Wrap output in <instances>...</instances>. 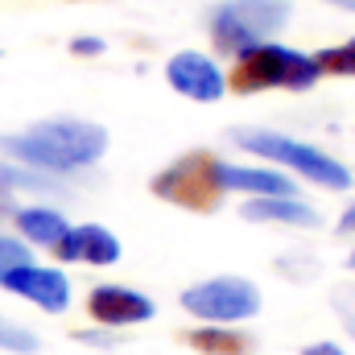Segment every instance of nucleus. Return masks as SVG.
Masks as SVG:
<instances>
[{
    "label": "nucleus",
    "mask_w": 355,
    "mask_h": 355,
    "mask_svg": "<svg viewBox=\"0 0 355 355\" xmlns=\"http://www.w3.org/2000/svg\"><path fill=\"white\" fill-rule=\"evenodd\" d=\"M0 149L17 166L71 178L79 170L99 166V157L107 153V128L95 120H79V116H50V120L29 124L25 132L0 137Z\"/></svg>",
    "instance_id": "obj_1"
},
{
    "label": "nucleus",
    "mask_w": 355,
    "mask_h": 355,
    "mask_svg": "<svg viewBox=\"0 0 355 355\" xmlns=\"http://www.w3.org/2000/svg\"><path fill=\"white\" fill-rule=\"evenodd\" d=\"M232 145L265 166H277L289 178H302L318 190H352L355 174L327 149L310 145V141H297L289 132H272V128H236L232 132Z\"/></svg>",
    "instance_id": "obj_2"
},
{
    "label": "nucleus",
    "mask_w": 355,
    "mask_h": 355,
    "mask_svg": "<svg viewBox=\"0 0 355 355\" xmlns=\"http://www.w3.org/2000/svg\"><path fill=\"white\" fill-rule=\"evenodd\" d=\"M318 62L306 50H289L281 42H261L232 58L227 87L236 95H261V91H314L318 87Z\"/></svg>",
    "instance_id": "obj_3"
},
{
    "label": "nucleus",
    "mask_w": 355,
    "mask_h": 355,
    "mask_svg": "<svg viewBox=\"0 0 355 355\" xmlns=\"http://www.w3.org/2000/svg\"><path fill=\"white\" fill-rule=\"evenodd\" d=\"M293 21L289 0H219L207 12V37L219 58H236L261 42H272Z\"/></svg>",
    "instance_id": "obj_4"
},
{
    "label": "nucleus",
    "mask_w": 355,
    "mask_h": 355,
    "mask_svg": "<svg viewBox=\"0 0 355 355\" xmlns=\"http://www.w3.org/2000/svg\"><path fill=\"white\" fill-rule=\"evenodd\" d=\"M178 306L207 327H244L261 314L265 297H261L257 281H248L240 272H219V277L186 285L178 293Z\"/></svg>",
    "instance_id": "obj_5"
},
{
    "label": "nucleus",
    "mask_w": 355,
    "mask_h": 355,
    "mask_svg": "<svg viewBox=\"0 0 355 355\" xmlns=\"http://www.w3.org/2000/svg\"><path fill=\"white\" fill-rule=\"evenodd\" d=\"M219 157L211 149H194V153H182L174 157L162 174H153L149 190L162 198V202H174L182 211H198V215H211L219 211V202L227 198L219 190V178H215Z\"/></svg>",
    "instance_id": "obj_6"
},
{
    "label": "nucleus",
    "mask_w": 355,
    "mask_h": 355,
    "mask_svg": "<svg viewBox=\"0 0 355 355\" xmlns=\"http://www.w3.org/2000/svg\"><path fill=\"white\" fill-rule=\"evenodd\" d=\"M87 314L95 327L103 331H128V327H145L157 318V302L132 285H91L87 293Z\"/></svg>",
    "instance_id": "obj_7"
},
{
    "label": "nucleus",
    "mask_w": 355,
    "mask_h": 355,
    "mask_svg": "<svg viewBox=\"0 0 355 355\" xmlns=\"http://www.w3.org/2000/svg\"><path fill=\"white\" fill-rule=\"evenodd\" d=\"M166 83L194 103H219L227 95L223 67L215 62V54H202V50H178L166 62Z\"/></svg>",
    "instance_id": "obj_8"
},
{
    "label": "nucleus",
    "mask_w": 355,
    "mask_h": 355,
    "mask_svg": "<svg viewBox=\"0 0 355 355\" xmlns=\"http://www.w3.org/2000/svg\"><path fill=\"white\" fill-rule=\"evenodd\" d=\"M0 289L12 293V297H25L29 306H37L46 314H67L71 310V277L54 265H37L33 261V265L12 268L0 281Z\"/></svg>",
    "instance_id": "obj_9"
},
{
    "label": "nucleus",
    "mask_w": 355,
    "mask_h": 355,
    "mask_svg": "<svg viewBox=\"0 0 355 355\" xmlns=\"http://www.w3.org/2000/svg\"><path fill=\"white\" fill-rule=\"evenodd\" d=\"M215 178H219L223 194H244V198H289V194H297V182L277 166H265V162H223L219 157Z\"/></svg>",
    "instance_id": "obj_10"
},
{
    "label": "nucleus",
    "mask_w": 355,
    "mask_h": 355,
    "mask_svg": "<svg viewBox=\"0 0 355 355\" xmlns=\"http://www.w3.org/2000/svg\"><path fill=\"white\" fill-rule=\"evenodd\" d=\"M58 265H91V268H107L120 261V240L112 227L103 223H71V232L50 248Z\"/></svg>",
    "instance_id": "obj_11"
},
{
    "label": "nucleus",
    "mask_w": 355,
    "mask_h": 355,
    "mask_svg": "<svg viewBox=\"0 0 355 355\" xmlns=\"http://www.w3.org/2000/svg\"><path fill=\"white\" fill-rule=\"evenodd\" d=\"M240 215L248 223H277V227H297V232H314L322 223V215L302 194H289V198H248V202H240Z\"/></svg>",
    "instance_id": "obj_12"
},
{
    "label": "nucleus",
    "mask_w": 355,
    "mask_h": 355,
    "mask_svg": "<svg viewBox=\"0 0 355 355\" xmlns=\"http://www.w3.org/2000/svg\"><path fill=\"white\" fill-rule=\"evenodd\" d=\"M12 227H17V236H21L29 248H54V244L71 232V219H67L58 207L33 202V207H17V211H12Z\"/></svg>",
    "instance_id": "obj_13"
},
{
    "label": "nucleus",
    "mask_w": 355,
    "mask_h": 355,
    "mask_svg": "<svg viewBox=\"0 0 355 355\" xmlns=\"http://www.w3.org/2000/svg\"><path fill=\"white\" fill-rule=\"evenodd\" d=\"M186 343L198 355H252L257 352V339L240 327H194L186 335Z\"/></svg>",
    "instance_id": "obj_14"
},
{
    "label": "nucleus",
    "mask_w": 355,
    "mask_h": 355,
    "mask_svg": "<svg viewBox=\"0 0 355 355\" xmlns=\"http://www.w3.org/2000/svg\"><path fill=\"white\" fill-rule=\"evenodd\" d=\"M0 186L8 194H42V198H67V182L54 174H42V170H29V166H17V162H4L0 166Z\"/></svg>",
    "instance_id": "obj_15"
},
{
    "label": "nucleus",
    "mask_w": 355,
    "mask_h": 355,
    "mask_svg": "<svg viewBox=\"0 0 355 355\" xmlns=\"http://www.w3.org/2000/svg\"><path fill=\"white\" fill-rule=\"evenodd\" d=\"M318 62V75H331V79H355V33L339 46H327L314 54Z\"/></svg>",
    "instance_id": "obj_16"
},
{
    "label": "nucleus",
    "mask_w": 355,
    "mask_h": 355,
    "mask_svg": "<svg viewBox=\"0 0 355 355\" xmlns=\"http://www.w3.org/2000/svg\"><path fill=\"white\" fill-rule=\"evenodd\" d=\"M0 347L12 355H33L42 347V339L29 331V327H17V322H8L4 314H0Z\"/></svg>",
    "instance_id": "obj_17"
},
{
    "label": "nucleus",
    "mask_w": 355,
    "mask_h": 355,
    "mask_svg": "<svg viewBox=\"0 0 355 355\" xmlns=\"http://www.w3.org/2000/svg\"><path fill=\"white\" fill-rule=\"evenodd\" d=\"M21 265H33V248H29L21 236H4V232H0V281Z\"/></svg>",
    "instance_id": "obj_18"
},
{
    "label": "nucleus",
    "mask_w": 355,
    "mask_h": 355,
    "mask_svg": "<svg viewBox=\"0 0 355 355\" xmlns=\"http://www.w3.org/2000/svg\"><path fill=\"white\" fill-rule=\"evenodd\" d=\"M331 310H335L339 327L355 339V281H343V285L331 289Z\"/></svg>",
    "instance_id": "obj_19"
},
{
    "label": "nucleus",
    "mask_w": 355,
    "mask_h": 355,
    "mask_svg": "<svg viewBox=\"0 0 355 355\" xmlns=\"http://www.w3.org/2000/svg\"><path fill=\"white\" fill-rule=\"evenodd\" d=\"M75 339L87 343V347H116V343H120V335H116V331H103V327H95V331H75Z\"/></svg>",
    "instance_id": "obj_20"
},
{
    "label": "nucleus",
    "mask_w": 355,
    "mask_h": 355,
    "mask_svg": "<svg viewBox=\"0 0 355 355\" xmlns=\"http://www.w3.org/2000/svg\"><path fill=\"white\" fill-rule=\"evenodd\" d=\"M103 50H107L103 37H75V42H71V54H75V58H99Z\"/></svg>",
    "instance_id": "obj_21"
},
{
    "label": "nucleus",
    "mask_w": 355,
    "mask_h": 355,
    "mask_svg": "<svg viewBox=\"0 0 355 355\" xmlns=\"http://www.w3.org/2000/svg\"><path fill=\"white\" fill-rule=\"evenodd\" d=\"M302 355H347L339 343H331V339H318V343H310V347H302Z\"/></svg>",
    "instance_id": "obj_22"
},
{
    "label": "nucleus",
    "mask_w": 355,
    "mask_h": 355,
    "mask_svg": "<svg viewBox=\"0 0 355 355\" xmlns=\"http://www.w3.org/2000/svg\"><path fill=\"white\" fill-rule=\"evenodd\" d=\"M335 227H339V236H355V198L343 207V215H339V223H335Z\"/></svg>",
    "instance_id": "obj_23"
},
{
    "label": "nucleus",
    "mask_w": 355,
    "mask_h": 355,
    "mask_svg": "<svg viewBox=\"0 0 355 355\" xmlns=\"http://www.w3.org/2000/svg\"><path fill=\"white\" fill-rule=\"evenodd\" d=\"M12 211H17V202H12V194L0 186V219H12Z\"/></svg>",
    "instance_id": "obj_24"
},
{
    "label": "nucleus",
    "mask_w": 355,
    "mask_h": 355,
    "mask_svg": "<svg viewBox=\"0 0 355 355\" xmlns=\"http://www.w3.org/2000/svg\"><path fill=\"white\" fill-rule=\"evenodd\" d=\"M322 4H335V8H343V12H355V0H322Z\"/></svg>",
    "instance_id": "obj_25"
},
{
    "label": "nucleus",
    "mask_w": 355,
    "mask_h": 355,
    "mask_svg": "<svg viewBox=\"0 0 355 355\" xmlns=\"http://www.w3.org/2000/svg\"><path fill=\"white\" fill-rule=\"evenodd\" d=\"M347 272H355V248L347 252Z\"/></svg>",
    "instance_id": "obj_26"
}]
</instances>
